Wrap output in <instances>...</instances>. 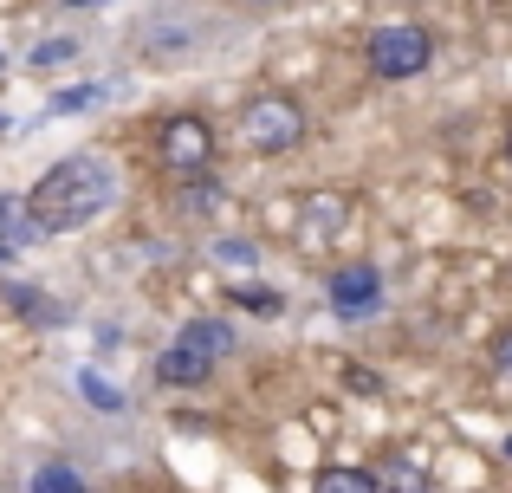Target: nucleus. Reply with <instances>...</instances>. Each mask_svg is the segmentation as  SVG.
Masks as SVG:
<instances>
[{
  "label": "nucleus",
  "mask_w": 512,
  "mask_h": 493,
  "mask_svg": "<svg viewBox=\"0 0 512 493\" xmlns=\"http://www.w3.org/2000/svg\"><path fill=\"white\" fill-rule=\"evenodd\" d=\"M117 163L98 150H78L65 156V163H52L46 176L33 182V195H26V221H33L39 234H78L91 228V221H104L117 208Z\"/></svg>",
  "instance_id": "nucleus-1"
},
{
  "label": "nucleus",
  "mask_w": 512,
  "mask_h": 493,
  "mask_svg": "<svg viewBox=\"0 0 512 493\" xmlns=\"http://www.w3.org/2000/svg\"><path fill=\"white\" fill-rule=\"evenodd\" d=\"M234 351H240V331L227 325V318H188L169 338V351L156 357V383H163V390H201Z\"/></svg>",
  "instance_id": "nucleus-2"
},
{
  "label": "nucleus",
  "mask_w": 512,
  "mask_h": 493,
  "mask_svg": "<svg viewBox=\"0 0 512 493\" xmlns=\"http://www.w3.org/2000/svg\"><path fill=\"white\" fill-rule=\"evenodd\" d=\"M234 137L247 143L253 156H292L312 143V111H305L292 91H253L234 111Z\"/></svg>",
  "instance_id": "nucleus-3"
},
{
  "label": "nucleus",
  "mask_w": 512,
  "mask_h": 493,
  "mask_svg": "<svg viewBox=\"0 0 512 493\" xmlns=\"http://www.w3.org/2000/svg\"><path fill=\"white\" fill-rule=\"evenodd\" d=\"M363 65L383 85H409V78H422L435 65V33L422 20H383L363 33Z\"/></svg>",
  "instance_id": "nucleus-4"
},
{
  "label": "nucleus",
  "mask_w": 512,
  "mask_h": 493,
  "mask_svg": "<svg viewBox=\"0 0 512 493\" xmlns=\"http://www.w3.org/2000/svg\"><path fill=\"white\" fill-rule=\"evenodd\" d=\"M325 305L350 325H370V318H383L389 305V286H383V266L376 260H344L325 273Z\"/></svg>",
  "instance_id": "nucleus-5"
},
{
  "label": "nucleus",
  "mask_w": 512,
  "mask_h": 493,
  "mask_svg": "<svg viewBox=\"0 0 512 493\" xmlns=\"http://www.w3.org/2000/svg\"><path fill=\"white\" fill-rule=\"evenodd\" d=\"M214 150H221V143H214V124L208 117H195V111H175L163 130H156V163L169 169V176H208L214 169Z\"/></svg>",
  "instance_id": "nucleus-6"
},
{
  "label": "nucleus",
  "mask_w": 512,
  "mask_h": 493,
  "mask_svg": "<svg viewBox=\"0 0 512 493\" xmlns=\"http://www.w3.org/2000/svg\"><path fill=\"white\" fill-rule=\"evenodd\" d=\"M350 221H357V202L338 189H312L299 202V241L305 247H338L344 234H350Z\"/></svg>",
  "instance_id": "nucleus-7"
},
{
  "label": "nucleus",
  "mask_w": 512,
  "mask_h": 493,
  "mask_svg": "<svg viewBox=\"0 0 512 493\" xmlns=\"http://www.w3.org/2000/svg\"><path fill=\"white\" fill-rule=\"evenodd\" d=\"M227 208V189L214 176H188L182 189H175V215L182 221H208V215H221Z\"/></svg>",
  "instance_id": "nucleus-8"
},
{
  "label": "nucleus",
  "mask_w": 512,
  "mask_h": 493,
  "mask_svg": "<svg viewBox=\"0 0 512 493\" xmlns=\"http://www.w3.org/2000/svg\"><path fill=\"white\" fill-rule=\"evenodd\" d=\"M312 493H383V474H376V468H350V461H331V468H318Z\"/></svg>",
  "instance_id": "nucleus-9"
},
{
  "label": "nucleus",
  "mask_w": 512,
  "mask_h": 493,
  "mask_svg": "<svg viewBox=\"0 0 512 493\" xmlns=\"http://www.w3.org/2000/svg\"><path fill=\"white\" fill-rule=\"evenodd\" d=\"M227 299H234L240 312H253V318H279V312H286V292H279V286H260V279H240Z\"/></svg>",
  "instance_id": "nucleus-10"
},
{
  "label": "nucleus",
  "mask_w": 512,
  "mask_h": 493,
  "mask_svg": "<svg viewBox=\"0 0 512 493\" xmlns=\"http://www.w3.org/2000/svg\"><path fill=\"white\" fill-rule=\"evenodd\" d=\"M26 493H91V487H85V474H78L72 461H39Z\"/></svg>",
  "instance_id": "nucleus-11"
},
{
  "label": "nucleus",
  "mask_w": 512,
  "mask_h": 493,
  "mask_svg": "<svg viewBox=\"0 0 512 493\" xmlns=\"http://www.w3.org/2000/svg\"><path fill=\"white\" fill-rule=\"evenodd\" d=\"M26 241H39V228L26 221V208H13L7 195H0V253H20Z\"/></svg>",
  "instance_id": "nucleus-12"
},
{
  "label": "nucleus",
  "mask_w": 512,
  "mask_h": 493,
  "mask_svg": "<svg viewBox=\"0 0 512 493\" xmlns=\"http://www.w3.org/2000/svg\"><path fill=\"white\" fill-rule=\"evenodd\" d=\"M383 493H428V468H422V455H396V481H389Z\"/></svg>",
  "instance_id": "nucleus-13"
},
{
  "label": "nucleus",
  "mask_w": 512,
  "mask_h": 493,
  "mask_svg": "<svg viewBox=\"0 0 512 493\" xmlns=\"http://www.w3.org/2000/svg\"><path fill=\"white\" fill-rule=\"evenodd\" d=\"M78 59V39H46V46H33V72H52V65H72Z\"/></svg>",
  "instance_id": "nucleus-14"
},
{
  "label": "nucleus",
  "mask_w": 512,
  "mask_h": 493,
  "mask_svg": "<svg viewBox=\"0 0 512 493\" xmlns=\"http://www.w3.org/2000/svg\"><path fill=\"white\" fill-rule=\"evenodd\" d=\"M78 390H85V396H91V409H104V416H117V409H124V390H111V383L91 377V370L78 377Z\"/></svg>",
  "instance_id": "nucleus-15"
},
{
  "label": "nucleus",
  "mask_w": 512,
  "mask_h": 493,
  "mask_svg": "<svg viewBox=\"0 0 512 493\" xmlns=\"http://www.w3.org/2000/svg\"><path fill=\"white\" fill-rule=\"evenodd\" d=\"M104 91L111 85H72V91H59V98H52V111H91V104H104Z\"/></svg>",
  "instance_id": "nucleus-16"
},
{
  "label": "nucleus",
  "mask_w": 512,
  "mask_h": 493,
  "mask_svg": "<svg viewBox=\"0 0 512 493\" xmlns=\"http://www.w3.org/2000/svg\"><path fill=\"white\" fill-rule=\"evenodd\" d=\"M214 260H227V266H260V247L240 241V234H227V241H214Z\"/></svg>",
  "instance_id": "nucleus-17"
},
{
  "label": "nucleus",
  "mask_w": 512,
  "mask_h": 493,
  "mask_svg": "<svg viewBox=\"0 0 512 493\" xmlns=\"http://www.w3.org/2000/svg\"><path fill=\"white\" fill-rule=\"evenodd\" d=\"M0 299H7L13 312H26V318H52V305H39V299H46V292H33V286H7V292H0Z\"/></svg>",
  "instance_id": "nucleus-18"
},
{
  "label": "nucleus",
  "mask_w": 512,
  "mask_h": 493,
  "mask_svg": "<svg viewBox=\"0 0 512 493\" xmlns=\"http://www.w3.org/2000/svg\"><path fill=\"white\" fill-rule=\"evenodd\" d=\"M338 377H344V390H357V396H383V377H376L370 364H344Z\"/></svg>",
  "instance_id": "nucleus-19"
},
{
  "label": "nucleus",
  "mask_w": 512,
  "mask_h": 493,
  "mask_svg": "<svg viewBox=\"0 0 512 493\" xmlns=\"http://www.w3.org/2000/svg\"><path fill=\"white\" fill-rule=\"evenodd\" d=\"M493 357H500V370L512 377V331H500V344H493Z\"/></svg>",
  "instance_id": "nucleus-20"
},
{
  "label": "nucleus",
  "mask_w": 512,
  "mask_h": 493,
  "mask_svg": "<svg viewBox=\"0 0 512 493\" xmlns=\"http://www.w3.org/2000/svg\"><path fill=\"white\" fill-rule=\"evenodd\" d=\"M234 7H253V13H260V7H286V0H234Z\"/></svg>",
  "instance_id": "nucleus-21"
},
{
  "label": "nucleus",
  "mask_w": 512,
  "mask_h": 493,
  "mask_svg": "<svg viewBox=\"0 0 512 493\" xmlns=\"http://www.w3.org/2000/svg\"><path fill=\"white\" fill-rule=\"evenodd\" d=\"M65 7H104V0H65Z\"/></svg>",
  "instance_id": "nucleus-22"
},
{
  "label": "nucleus",
  "mask_w": 512,
  "mask_h": 493,
  "mask_svg": "<svg viewBox=\"0 0 512 493\" xmlns=\"http://www.w3.org/2000/svg\"><path fill=\"white\" fill-rule=\"evenodd\" d=\"M500 455H506V461H512V429H506V442H500Z\"/></svg>",
  "instance_id": "nucleus-23"
},
{
  "label": "nucleus",
  "mask_w": 512,
  "mask_h": 493,
  "mask_svg": "<svg viewBox=\"0 0 512 493\" xmlns=\"http://www.w3.org/2000/svg\"><path fill=\"white\" fill-rule=\"evenodd\" d=\"M506 163H512V124H506Z\"/></svg>",
  "instance_id": "nucleus-24"
},
{
  "label": "nucleus",
  "mask_w": 512,
  "mask_h": 493,
  "mask_svg": "<svg viewBox=\"0 0 512 493\" xmlns=\"http://www.w3.org/2000/svg\"><path fill=\"white\" fill-rule=\"evenodd\" d=\"M0 78H7V59H0Z\"/></svg>",
  "instance_id": "nucleus-25"
}]
</instances>
